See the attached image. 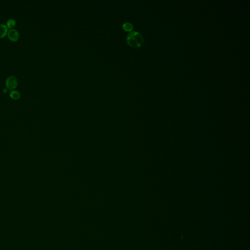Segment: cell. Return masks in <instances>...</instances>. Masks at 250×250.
<instances>
[{"label": "cell", "mask_w": 250, "mask_h": 250, "mask_svg": "<svg viewBox=\"0 0 250 250\" xmlns=\"http://www.w3.org/2000/svg\"><path fill=\"white\" fill-rule=\"evenodd\" d=\"M8 33V27L5 25L0 23V38L5 37Z\"/></svg>", "instance_id": "4"}, {"label": "cell", "mask_w": 250, "mask_h": 250, "mask_svg": "<svg viewBox=\"0 0 250 250\" xmlns=\"http://www.w3.org/2000/svg\"><path fill=\"white\" fill-rule=\"evenodd\" d=\"M7 91H8V90H7V88H4V90H3V91H4V92H7Z\"/></svg>", "instance_id": "8"}, {"label": "cell", "mask_w": 250, "mask_h": 250, "mask_svg": "<svg viewBox=\"0 0 250 250\" xmlns=\"http://www.w3.org/2000/svg\"><path fill=\"white\" fill-rule=\"evenodd\" d=\"M9 95L11 96V98L14 100H17L20 98L21 95L19 92L17 91H14V90H12V91H10L9 93Z\"/></svg>", "instance_id": "5"}, {"label": "cell", "mask_w": 250, "mask_h": 250, "mask_svg": "<svg viewBox=\"0 0 250 250\" xmlns=\"http://www.w3.org/2000/svg\"><path fill=\"white\" fill-rule=\"evenodd\" d=\"M16 21L13 19H10L8 20L7 22V26L9 29H11L15 26Z\"/></svg>", "instance_id": "7"}, {"label": "cell", "mask_w": 250, "mask_h": 250, "mask_svg": "<svg viewBox=\"0 0 250 250\" xmlns=\"http://www.w3.org/2000/svg\"><path fill=\"white\" fill-rule=\"evenodd\" d=\"M122 27L125 31H129V32H131L134 29L132 24L129 22L124 23L122 26Z\"/></svg>", "instance_id": "6"}, {"label": "cell", "mask_w": 250, "mask_h": 250, "mask_svg": "<svg viewBox=\"0 0 250 250\" xmlns=\"http://www.w3.org/2000/svg\"><path fill=\"white\" fill-rule=\"evenodd\" d=\"M8 37L12 41H17L19 38V33L15 29H11L8 32Z\"/></svg>", "instance_id": "3"}, {"label": "cell", "mask_w": 250, "mask_h": 250, "mask_svg": "<svg viewBox=\"0 0 250 250\" xmlns=\"http://www.w3.org/2000/svg\"><path fill=\"white\" fill-rule=\"evenodd\" d=\"M18 81L17 78L13 75L8 77L5 81L6 86L7 88L9 90H13L14 88H16L18 85Z\"/></svg>", "instance_id": "1"}, {"label": "cell", "mask_w": 250, "mask_h": 250, "mask_svg": "<svg viewBox=\"0 0 250 250\" xmlns=\"http://www.w3.org/2000/svg\"><path fill=\"white\" fill-rule=\"evenodd\" d=\"M131 37H132L139 45L141 46L144 42V38L141 34L137 31H131L128 34Z\"/></svg>", "instance_id": "2"}]
</instances>
